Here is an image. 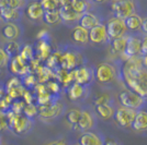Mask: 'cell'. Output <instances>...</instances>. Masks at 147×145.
<instances>
[{"instance_id":"24","label":"cell","mask_w":147,"mask_h":145,"mask_svg":"<svg viewBox=\"0 0 147 145\" xmlns=\"http://www.w3.org/2000/svg\"><path fill=\"white\" fill-rule=\"evenodd\" d=\"M71 39L77 44H87L89 42V31L76 26L71 32Z\"/></svg>"},{"instance_id":"27","label":"cell","mask_w":147,"mask_h":145,"mask_svg":"<svg viewBox=\"0 0 147 145\" xmlns=\"http://www.w3.org/2000/svg\"><path fill=\"white\" fill-rule=\"evenodd\" d=\"M96 111L102 119L108 120L111 119L114 116V109L111 107L110 105L104 104V105H97L96 106Z\"/></svg>"},{"instance_id":"34","label":"cell","mask_w":147,"mask_h":145,"mask_svg":"<svg viewBox=\"0 0 147 145\" xmlns=\"http://www.w3.org/2000/svg\"><path fill=\"white\" fill-rule=\"evenodd\" d=\"M80 115H81V110L76 108L70 109L67 114H66V120H67V122L69 124H71V126L75 127L78 123V121H79Z\"/></svg>"},{"instance_id":"51","label":"cell","mask_w":147,"mask_h":145,"mask_svg":"<svg viewBox=\"0 0 147 145\" xmlns=\"http://www.w3.org/2000/svg\"><path fill=\"white\" fill-rule=\"evenodd\" d=\"M141 29L143 30V32H144V33H146V34H147V17H145V18H144V20H143Z\"/></svg>"},{"instance_id":"41","label":"cell","mask_w":147,"mask_h":145,"mask_svg":"<svg viewBox=\"0 0 147 145\" xmlns=\"http://www.w3.org/2000/svg\"><path fill=\"white\" fill-rule=\"evenodd\" d=\"M11 104H12V99L6 94L0 99V111H3V112L8 111L11 107Z\"/></svg>"},{"instance_id":"29","label":"cell","mask_w":147,"mask_h":145,"mask_svg":"<svg viewBox=\"0 0 147 145\" xmlns=\"http://www.w3.org/2000/svg\"><path fill=\"white\" fill-rule=\"evenodd\" d=\"M5 51H6V54L8 55V57L10 58V59H12V58H16V57H18L19 54H20V50H21V46H20V44L18 42H9L8 44L6 45V47H5Z\"/></svg>"},{"instance_id":"22","label":"cell","mask_w":147,"mask_h":145,"mask_svg":"<svg viewBox=\"0 0 147 145\" xmlns=\"http://www.w3.org/2000/svg\"><path fill=\"white\" fill-rule=\"evenodd\" d=\"M132 128L135 131H146L147 130V111L144 110H140L136 111V116L135 119L132 123Z\"/></svg>"},{"instance_id":"43","label":"cell","mask_w":147,"mask_h":145,"mask_svg":"<svg viewBox=\"0 0 147 145\" xmlns=\"http://www.w3.org/2000/svg\"><path fill=\"white\" fill-rule=\"evenodd\" d=\"M26 5V2L23 0H8V7L12 8L14 10H20Z\"/></svg>"},{"instance_id":"57","label":"cell","mask_w":147,"mask_h":145,"mask_svg":"<svg viewBox=\"0 0 147 145\" xmlns=\"http://www.w3.org/2000/svg\"><path fill=\"white\" fill-rule=\"evenodd\" d=\"M0 145H1V141H0Z\"/></svg>"},{"instance_id":"52","label":"cell","mask_w":147,"mask_h":145,"mask_svg":"<svg viewBox=\"0 0 147 145\" xmlns=\"http://www.w3.org/2000/svg\"><path fill=\"white\" fill-rule=\"evenodd\" d=\"M49 145H68V144H67V142L64 141V140H58V141H54V142L49 143Z\"/></svg>"},{"instance_id":"50","label":"cell","mask_w":147,"mask_h":145,"mask_svg":"<svg viewBox=\"0 0 147 145\" xmlns=\"http://www.w3.org/2000/svg\"><path fill=\"white\" fill-rule=\"evenodd\" d=\"M49 35V32L46 30H42L38 34H37V38H38V41H41V39H45V37Z\"/></svg>"},{"instance_id":"16","label":"cell","mask_w":147,"mask_h":145,"mask_svg":"<svg viewBox=\"0 0 147 145\" xmlns=\"http://www.w3.org/2000/svg\"><path fill=\"white\" fill-rule=\"evenodd\" d=\"M52 54V48L46 39H41L38 41L35 47V58L38 59L40 61L47 60L49 56Z\"/></svg>"},{"instance_id":"3","label":"cell","mask_w":147,"mask_h":145,"mask_svg":"<svg viewBox=\"0 0 147 145\" xmlns=\"http://www.w3.org/2000/svg\"><path fill=\"white\" fill-rule=\"evenodd\" d=\"M111 9L114 13L115 18L125 21L135 12V3L131 0L123 1H113L111 5Z\"/></svg>"},{"instance_id":"15","label":"cell","mask_w":147,"mask_h":145,"mask_svg":"<svg viewBox=\"0 0 147 145\" xmlns=\"http://www.w3.org/2000/svg\"><path fill=\"white\" fill-rule=\"evenodd\" d=\"M77 63H78V58H77L76 54H74L73 51H66L61 55V69H64L66 71H73L77 67Z\"/></svg>"},{"instance_id":"12","label":"cell","mask_w":147,"mask_h":145,"mask_svg":"<svg viewBox=\"0 0 147 145\" xmlns=\"http://www.w3.org/2000/svg\"><path fill=\"white\" fill-rule=\"evenodd\" d=\"M10 71L16 74V75H22L24 76L26 74H29V66L28 62H25L24 60H22L20 57H16L12 58L10 61Z\"/></svg>"},{"instance_id":"30","label":"cell","mask_w":147,"mask_h":145,"mask_svg":"<svg viewBox=\"0 0 147 145\" xmlns=\"http://www.w3.org/2000/svg\"><path fill=\"white\" fill-rule=\"evenodd\" d=\"M70 6L74 9V11L78 13L79 15H82L89 10V3L86 1H81V0H71Z\"/></svg>"},{"instance_id":"6","label":"cell","mask_w":147,"mask_h":145,"mask_svg":"<svg viewBox=\"0 0 147 145\" xmlns=\"http://www.w3.org/2000/svg\"><path fill=\"white\" fill-rule=\"evenodd\" d=\"M117 76V70L111 63H100L96 70V79L100 83H110Z\"/></svg>"},{"instance_id":"2","label":"cell","mask_w":147,"mask_h":145,"mask_svg":"<svg viewBox=\"0 0 147 145\" xmlns=\"http://www.w3.org/2000/svg\"><path fill=\"white\" fill-rule=\"evenodd\" d=\"M8 120H9V129H11L17 134H23L30 131L32 128V121L28 119L23 115H14L12 111H6Z\"/></svg>"},{"instance_id":"17","label":"cell","mask_w":147,"mask_h":145,"mask_svg":"<svg viewBox=\"0 0 147 145\" xmlns=\"http://www.w3.org/2000/svg\"><path fill=\"white\" fill-rule=\"evenodd\" d=\"M1 33H2V36L6 39H8L9 42H14L20 36L21 31H20V27L16 23L9 22V23H6L5 26L2 27Z\"/></svg>"},{"instance_id":"42","label":"cell","mask_w":147,"mask_h":145,"mask_svg":"<svg viewBox=\"0 0 147 145\" xmlns=\"http://www.w3.org/2000/svg\"><path fill=\"white\" fill-rule=\"evenodd\" d=\"M46 85V87H47V91L51 93V94H57L58 92L61 91V86L59 84L56 82V81H49L47 82V84Z\"/></svg>"},{"instance_id":"40","label":"cell","mask_w":147,"mask_h":145,"mask_svg":"<svg viewBox=\"0 0 147 145\" xmlns=\"http://www.w3.org/2000/svg\"><path fill=\"white\" fill-rule=\"evenodd\" d=\"M35 100H36L38 106H45V105H49V104L53 103V100H52V94L51 93H46V94H43V95H38L35 98Z\"/></svg>"},{"instance_id":"36","label":"cell","mask_w":147,"mask_h":145,"mask_svg":"<svg viewBox=\"0 0 147 145\" xmlns=\"http://www.w3.org/2000/svg\"><path fill=\"white\" fill-rule=\"evenodd\" d=\"M23 116L26 117L28 119H32L35 116L38 115V107L34 104H30V105H25L24 109H23Z\"/></svg>"},{"instance_id":"20","label":"cell","mask_w":147,"mask_h":145,"mask_svg":"<svg viewBox=\"0 0 147 145\" xmlns=\"http://www.w3.org/2000/svg\"><path fill=\"white\" fill-rule=\"evenodd\" d=\"M55 79H57L58 82H61L64 86H70V85L75 83V74L73 71H66L64 69H57L55 71Z\"/></svg>"},{"instance_id":"55","label":"cell","mask_w":147,"mask_h":145,"mask_svg":"<svg viewBox=\"0 0 147 145\" xmlns=\"http://www.w3.org/2000/svg\"><path fill=\"white\" fill-rule=\"evenodd\" d=\"M8 6V0H0V9Z\"/></svg>"},{"instance_id":"33","label":"cell","mask_w":147,"mask_h":145,"mask_svg":"<svg viewBox=\"0 0 147 145\" xmlns=\"http://www.w3.org/2000/svg\"><path fill=\"white\" fill-rule=\"evenodd\" d=\"M126 41L127 37H121L117 39H113L112 41V50L117 54H124L125 51V47H126Z\"/></svg>"},{"instance_id":"56","label":"cell","mask_w":147,"mask_h":145,"mask_svg":"<svg viewBox=\"0 0 147 145\" xmlns=\"http://www.w3.org/2000/svg\"><path fill=\"white\" fill-rule=\"evenodd\" d=\"M5 95H6V91H5L3 88H1V87H0V99L5 96Z\"/></svg>"},{"instance_id":"49","label":"cell","mask_w":147,"mask_h":145,"mask_svg":"<svg viewBox=\"0 0 147 145\" xmlns=\"http://www.w3.org/2000/svg\"><path fill=\"white\" fill-rule=\"evenodd\" d=\"M141 53L144 55V56H145V55H147V36L144 37V38H143V41H142Z\"/></svg>"},{"instance_id":"37","label":"cell","mask_w":147,"mask_h":145,"mask_svg":"<svg viewBox=\"0 0 147 145\" xmlns=\"http://www.w3.org/2000/svg\"><path fill=\"white\" fill-rule=\"evenodd\" d=\"M41 5H42L44 12L55 11V10H58V8H59V1H56V0H43V1H41Z\"/></svg>"},{"instance_id":"46","label":"cell","mask_w":147,"mask_h":145,"mask_svg":"<svg viewBox=\"0 0 147 145\" xmlns=\"http://www.w3.org/2000/svg\"><path fill=\"white\" fill-rule=\"evenodd\" d=\"M22 98H23V102L25 103V105L34 104V102H35V96L32 94V92H30L29 90H26V88H25L24 93L22 95Z\"/></svg>"},{"instance_id":"7","label":"cell","mask_w":147,"mask_h":145,"mask_svg":"<svg viewBox=\"0 0 147 145\" xmlns=\"http://www.w3.org/2000/svg\"><path fill=\"white\" fill-rule=\"evenodd\" d=\"M135 116H136V110L125 108V107H120L117 111H114L115 121L120 126H122L124 128L132 127V123L135 119Z\"/></svg>"},{"instance_id":"54","label":"cell","mask_w":147,"mask_h":145,"mask_svg":"<svg viewBox=\"0 0 147 145\" xmlns=\"http://www.w3.org/2000/svg\"><path fill=\"white\" fill-rule=\"evenodd\" d=\"M142 65H143V67L147 70V55H145V56L142 58Z\"/></svg>"},{"instance_id":"8","label":"cell","mask_w":147,"mask_h":145,"mask_svg":"<svg viewBox=\"0 0 147 145\" xmlns=\"http://www.w3.org/2000/svg\"><path fill=\"white\" fill-rule=\"evenodd\" d=\"M63 105L61 103H51L45 106H38V115L42 119H54L61 114Z\"/></svg>"},{"instance_id":"10","label":"cell","mask_w":147,"mask_h":145,"mask_svg":"<svg viewBox=\"0 0 147 145\" xmlns=\"http://www.w3.org/2000/svg\"><path fill=\"white\" fill-rule=\"evenodd\" d=\"M141 46L142 41L140 38L134 36L127 37L126 41V47H125V51H124V57L129 60L132 58H135L137 55L141 53Z\"/></svg>"},{"instance_id":"18","label":"cell","mask_w":147,"mask_h":145,"mask_svg":"<svg viewBox=\"0 0 147 145\" xmlns=\"http://www.w3.org/2000/svg\"><path fill=\"white\" fill-rule=\"evenodd\" d=\"M79 24V26H81L82 29H85L87 31H90L94 26L100 24V21H99L98 17L96 14H93L91 12H86L80 17Z\"/></svg>"},{"instance_id":"19","label":"cell","mask_w":147,"mask_h":145,"mask_svg":"<svg viewBox=\"0 0 147 145\" xmlns=\"http://www.w3.org/2000/svg\"><path fill=\"white\" fill-rule=\"evenodd\" d=\"M34 75H35V78L37 80V83L45 84L49 81H51V79L55 78V72L52 69L47 68L46 66H41L34 72Z\"/></svg>"},{"instance_id":"11","label":"cell","mask_w":147,"mask_h":145,"mask_svg":"<svg viewBox=\"0 0 147 145\" xmlns=\"http://www.w3.org/2000/svg\"><path fill=\"white\" fill-rule=\"evenodd\" d=\"M107 27L104 24H98L89 31V41L93 44H102L108 41Z\"/></svg>"},{"instance_id":"53","label":"cell","mask_w":147,"mask_h":145,"mask_svg":"<svg viewBox=\"0 0 147 145\" xmlns=\"http://www.w3.org/2000/svg\"><path fill=\"white\" fill-rule=\"evenodd\" d=\"M103 145H120L117 142H115L114 140H108L105 143H103Z\"/></svg>"},{"instance_id":"23","label":"cell","mask_w":147,"mask_h":145,"mask_svg":"<svg viewBox=\"0 0 147 145\" xmlns=\"http://www.w3.org/2000/svg\"><path fill=\"white\" fill-rule=\"evenodd\" d=\"M26 14L31 20H40L43 18L44 10L42 8L41 2L38 1H33L26 8Z\"/></svg>"},{"instance_id":"1","label":"cell","mask_w":147,"mask_h":145,"mask_svg":"<svg viewBox=\"0 0 147 145\" xmlns=\"http://www.w3.org/2000/svg\"><path fill=\"white\" fill-rule=\"evenodd\" d=\"M125 83L141 97H147V70L142 65L141 58H132L126 61L123 68Z\"/></svg>"},{"instance_id":"21","label":"cell","mask_w":147,"mask_h":145,"mask_svg":"<svg viewBox=\"0 0 147 145\" xmlns=\"http://www.w3.org/2000/svg\"><path fill=\"white\" fill-rule=\"evenodd\" d=\"M79 145H103V140L98 134L87 131L80 135Z\"/></svg>"},{"instance_id":"5","label":"cell","mask_w":147,"mask_h":145,"mask_svg":"<svg viewBox=\"0 0 147 145\" xmlns=\"http://www.w3.org/2000/svg\"><path fill=\"white\" fill-rule=\"evenodd\" d=\"M105 27H107L108 37H110L112 39H117V38L124 37V34L126 33L125 22L117 18H112L111 20H109Z\"/></svg>"},{"instance_id":"48","label":"cell","mask_w":147,"mask_h":145,"mask_svg":"<svg viewBox=\"0 0 147 145\" xmlns=\"http://www.w3.org/2000/svg\"><path fill=\"white\" fill-rule=\"evenodd\" d=\"M109 100H110V97L108 95H101V96H99L98 98L94 99V105L96 106L97 105H104V104L109 103Z\"/></svg>"},{"instance_id":"14","label":"cell","mask_w":147,"mask_h":145,"mask_svg":"<svg viewBox=\"0 0 147 145\" xmlns=\"http://www.w3.org/2000/svg\"><path fill=\"white\" fill-rule=\"evenodd\" d=\"M93 126H94V120H93L92 115L89 112V111L84 110V111H81V115H80L78 123H77L74 128H75L76 130H79V131H86L87 132V131H88V130H90Z\"/></svg>"},{"instance_id":"44","label":"cell","mask_w":147,"mask_h":145,"mask_svg":"<svg viewBox=\"0 0 147 145\" xmlns=\"http://www.w3.org/2000/svg\"><path fill=\"white\" fill-rule=\"evenodd\" d=\"M9 129V120L7 114L3 111H0V131H5Z\"/></svg>"},{"instance_id":"58","label":"cell","mask_w":147,"mask_h":145,"mask_svg":"<svg viewBox=\"0 0 147 145\" xmlns=\"http://www.w3.org/2000/svg\"><path fill=\"white\" fill-rule=\"evenodd\" d=\"M75 145H79V144H75Z\"/></svg>"},{"instance_id":"13","label":"cell","mask_w":147,"mask_h":145,"mask_svg":"<svg viewBox=\"0 0 147 145\" xmlns=\"http://www.w3.org/2000/svg\"><path fill=\"white\" fill-rule=\"evenodd\" d=\"M75 74V83L79 85H86L92 80V71L87 67H79L78 69L74 70Z\"/></svg>"},{"instance_id":"45","label":"cell","mask_w":147,"mask_h":145,"mask_svg":"<svg viewBox=\"0 0 147 145\" xmlns=\"http://www.w3.org/2000/svg\"><path fill=\"white\" fill-rule=\"evenodd\" d=\"M20 85H22V81L19 79L18 76H13V78L8 80V82H7L6 84V90L12 88V87H17V86H20Z\"/></svg>"},{"instance_id":"26","label":"cell","mask_w":147,"mask_h":145,"mask_svg":"<svg viewBox=\"0 0 147 145\" xmlns=\"http://www.w3.org/2000/svg\"><path fill=\"white\" fill-rule=\"evenodd\" d=\"M85 88L82 85H79L77 83H73L68 87V97L70 100H77L84 96Z\"/></svg>"},{"instance_id":"28","label":"cell","mask_w":147,"mask_h":145,"mask_svg":"<svg viewBox=\"0 0 147 145\" xmlns=\"http://www.w3.org/2000/svg\"><path fill=\"white\" fill-rule=\"evenodd\" d=\"M125 25H126V29H129L132 31L140 30L142 26V22H143V19L138 15V14H132L131 17L126 19L125 21Z\"/></svg>"},{"instance_id":"31","label":"cell","mask_w":147,"mask_h":145,"mask_svg":"<svg viewBox=\"0 0 147 145\" xmlns=\"http://www.w3.org/2000/svg\"><path fill=\"white\" fill-rule=\"evenodd\" d=\"M61 51H55V53H52L51 56L47 58L46 60V67L54 70L58 66H61Z\"/></svg>"},{"instance_id":"32","label":"cell","mask_w":147,"mask_h":145,"mask_svg":"<svg viewBox=\"0 0 147 145\" xmlns=\"http://www.w3.org/2000/svg\"><path fill=\"white\" fill-rule=\"evenodd\" d=\"M19 57L24 60L25 62H29L32 59H34V49L31 45H24L23 47H21Z\"/></svg>"},{"instance_id":"4","label":"cell","mask_w":147,"mask_h":145,"mask_svg":"<svg viewBox=\"0 0 147 145\" xmlns=\"http://www.w3.org/2000/svg\"><path fill=\"white\" fill-rule=\"evenodd\" d=\"M119 98H120V103L122 104V107L133 109V110L140 109L144 104L143 97H141L134 92L129 91V90H124L121 92Z\"/></svg>"},{"instance_id":"25","label":"cell","mask_w":147,"mask_h":145,"mask_svg":"<svg viewBox=\"0 0 147 145\" xmlns=\"http://www.w3.org/2000/svg\"><path fill=\"white\" fill-rule=\"evenodd\" d=\"M20 11L18 10H14L10 7H5L2 9H0V17L6 21L7 23L11 22V21H16V20H19L20 19Z\"/></svg>"},{"instance_id":"39","label":"cell","mask_w":147,"mask_h":145,"mask_svg":"<svg viewBox=\"0 0 147 145\" xmlns=\"http://www.w3.org/2000/svg\"><path fill=\"white\" fill-rule=\"evenodd\" d=\"M25 103L23 100H13L10 107V111H12L14 115H22L23 109H24Z\"/></svg>"},{"instance_id":"35","label":"cell","mask_w":147,"mask_h":145,"mask_svg":"<svg viewBox=\"0 0 147 145\" xmlns=\"http://www.w3.org/2000/svg\"><path fill=\"white\" fill-rule=\"evenodd\" d=\"M43 19L44 21H45V23H47L49 25H53V24H56L61 20V17H59L58 10H55V11L44 12Z\"/></svg>"},{"instance_id":"9","label":"cell","mask_w":147,"mask_h":145,"mask_svg":"<svg viewBox=\"0 0 147 145\" xmlns=\"http://www.w3.org/2000/svg\"><path fill=\"white\" fill-rule=\"evenodd\" d=\"M58 13L64 22H74V21L79 20L81 17L74 11V9L70 6V1H59Z\"/></svg>"},{"instance_id":"38","label":"cell","mask_w":147,"mask_h":145,"mask_svg":"<svg viewBox=\"0 0 147 145\" xmlns=\"http://www.w3.org/2000/svg\"><path fill=\"white\" fill-rule=\"evenodd\" d=\"M36 84L37 80L33 73H29V74L23 76V80H22V85L23 86L28 87V88H34Z\"/></svg>"},{"instance_id":"47","label":"cell","mask_w":147,"mask_h":145,"mask_svg":"<svg viewBox=\"0 0 147 145\" xmlns=\"http://www.w3.org/2000/svg\"><path fill=\"white\" fill-rule=\"evenodd\" d=\"M9 60H10V58H9L8 55L6 54L5 49L0 47V68L7 66L8 62H9Z\"/></svg>"}]
</instances>
